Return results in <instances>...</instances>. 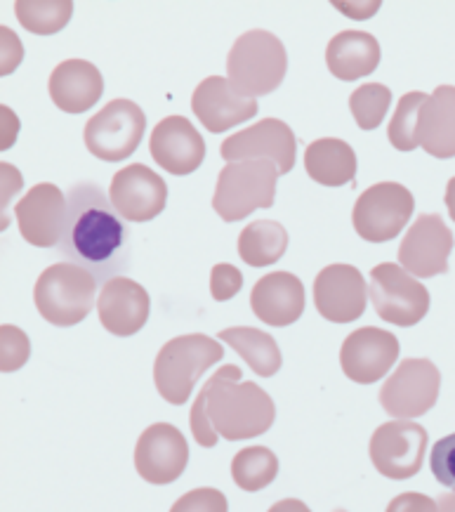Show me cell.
Segmentation results:
<instances>
[{
    "label": "cell",
    "instance_id": "cell-1",
    "mask_svg": "<svg viewBox=\"0 0 455 512\" xmlns=\"http://www.w3.org/2000/svg\"><path fill=\"white\" fill-rule=\"evenodd\" d=\"M59 251L71 265L88 269L92 277L102 281L116 279L128 269V227L95 182H81L69 189L67 225Z\"/></svg>",
    "mask_w": 455,
    "mask_h": 512
},
{
    "label": "cell",
    "instance_id": "cell-2",
    "mask_svg": "<svg viewBox=\"0 0 455 512\" xmlns=\"http://www.w3.org/2000/svg\"><path fill=\"white\" fill-rule=\"evenodd\" d=\"M274 418L272 397L260 385L241 383L239 366L227 364L203 385L191 409L189 425L196 442L210 449L220 437L241 442L265 435Z\"/></svg>",
    "mask_w": 455,
    "mask_h": 512
},
{
    "label": "cell",
    "instance_id": "cell-3",
    "mask_svg": "<svg viewBox=\"0 0 455 512\" xmlns=\"http://www.w3.org/2000/svg\"><path fill=\"white\" fill-rule=\"evenodd\" d=\"M222 345L203 333H189L168 340L156 354L154 361V383L158 395L168 404L182 406L194 392L203 373L210 366L222 361Z\"/></svg>",
    "mask_w": 455,
    "mask_h": 512
},
{
    "label": "cell",
    "instance_id": "cell-4",
    "mask_svg": "<svg viewBox=\"0 0 455 512\" xmlns=\"http://www.w3.org/2000/svg\"><path fill=\"white\" fill-rule=\"evenodd\" d=\"M288 71V52L274 34L253 29L239 36L227 57V81L243 97H262L279 88Z\"/></svg>",
    "mask_w": 455,
    "mask_h": 512
},
{
    "label": "cell",
    "instance_id": "cell-5",
    "mask_svg": "<svg viewBox=\"0 0 455 512\" xmlns=\"http://www.w3.org/2000/svg\"><path fill=\"white\" fill-rule=\"evenodd\" d=\"M97 279L88 269L57 262L45 269L34 288V303L41 317L52 326H76L95 305Z\"/></svg>",
    "mask_w": 455,
    "mask_h": 512
},
{
    "label": "cell",
    "instance_id": "cell-6",
    "mask_svg": "<svg viewBox=\"0 0 455 512\" xmlns=\"http://www.w3.org/2000/svg\"><path fill=\"white\" fill-rule=\"evenodd\" d=\"M279 175L272 161L227 163L217 177L213 208L224 222H239L253 210L272 208Z\"/></svg>",
    "mask_w": 455,
    "mask_h": 512
},
{
    "label": "cell",
    "instance_id": "cell-7",
    "mask_svg": "<svg viewBox=\"0 0 455 512\" xmlns=\"http://www.w3.org/2000/svg\"><path fill=\"white\" fill-rule=\"evenodd\" d=\"M371 303L378 317L394 326H415L430 310V293L401 265L382 262L371 269Z\"/></svg>",
    "mask_w": 455,
    "mask_h": 512
},
{
    "label": "cell",
    "instance_id": "cell-8",
    "mask_svg": "<svg viewBox=\"0 0 455 512\" xmlns=\"http://www.w3.org/2000/svg\"><path fill=\"white\" fill-rule=\"evenodd\" d=\"M147 116L130 100H111L85 126V147L102 161H123L140 147Z\"/></svg>",
    "mask_w": 455,
    "mask_h": 512
},
{
    "label": "cell",
    "instance_id": "cell-9",
    "mask_svg": "<svg viewBox=\"0 0 455 512\" xmlns=\"http://www.w3.org/2000/svg\"><path fill=\"white\" fill-rule=\"evenodd\" d=\"M415 210L413 194L399 182H380L359 196L352 210L356 234L371 244L392 241Z\"/></svg>",
    "mask_w": 455,
    "mask_h": 512
},
{
    "label": "cell",
    "instance_id": "cell-10",
    "mask_svg": "<svg viewBox=\"0 0 455 512\" xmlns=\"http://www.w3.org/2000/svg\"><path fill=\"white\" fill-rule=\"evenodd\" d=\"M439 387L441 373L430 359H404L382 385L380 404L397 420L420 418L437 404Z\"/></svg>",
    "mask_w": 455,
    "mask_h": 512
},
{
    "label": "cell",
    "instance_id": "cell-11",
    "mask_svg": "<svg viewBox=\"0 0 455 512\" xmlns=\"http://www.w3.org/2000/svg\"><path fill=\"white\" fill-rule=\"evenodd\" d=\"M427 451V430L413 420H389L373 432L368 454L375 470L389 479H411Z\"/></svg>",
    "mask_w": 455,
    "mask_h": 512
},
{
    "label": "cell",
    "instance_id": "cell-12",
    "mask_svg": "<svg viewBox=\"0 0 455 512\" xmlns=\"http://www.w3.org/2000/svg\"><path fill=\"white\" fill-rule=\"evenodd\" d=\"M295 142L293 130L279 118H265L241 133L229 135L222 142L220 154L227 163L239 161H272L281 175H288L295 166Z\"/></svg>",
    "mask_w": 455,
    "mask_h": 512
},
{
    "label": "cell",
    "instance_id": "cell-13",
    "mask_svg": "<svg viewBox=\"0 0 455 512\" xmlns=\"http://www.w3.org/2000/svg\"><path fill=\"white\" fill-rule=\"evenodd\" d=\"M453 234L441 215L425 213L413 222L399 246V262L408 274L432 279L448 272V255L453 251Z\"/></svg>",
    "mask_w": 455,
    "mask_h": 512
},
{
    "label": "cell",
    "instance_id": "cell-14",
    "mask_svg": "<svg viewBox=\"0 0 455 512\" xmlns=\"http://www.w3.org/2000/svg\"><path fill=\"white\" fill-rule=\"evenodd\" d=\"M189 446L175 425L154 423L142 432L135 446V468L144 482L170 484L187 468Z\"/></svg>",
    "mask_w": 455,
    "mask_h": 512
},
{
    "label": "cell",
    "instance_id": "cell-15",
    "mask_svg": "<svg viewBox=\"0 0 455 512\" xmlns=\"http://www.w3.org/2000/svg\"><path fill=\"white\" fill-rule=\"evenodd\" d=\"M109 201L123 220L149 222L163 213L168 201V187L154 170L133 163L111 177Z\"/></svg>",
    "mask_w": 455,
    "mask_h": 512
},
{
    "label": "cell",
    "instance_id": "cell-16",
    "mask_svg": "<svg viewBox=\"0 0 455 512\" xmlns=\"http://www.w3.org/2000/svg\"><path fill=\"white\" fill-rule=\"evenodd\" d=\"M399 359V340L382 328L366 326L347 336L340 347V366L359 385L378 383Z\"/></svg>",
    "mask_w": 455,
    "mask_h": 512
},
{
    "label": "cell",
    "instance_id": "cell-17",
    "mask_svg": "<svg viewBox=\"0 0 455 512\" xmlns=\"http://www.w3.org/2000/svg\"><path fill=\"white\" fill-rule=\"evenodd\" d=\"M364 274L352 265H328L314 281V305L331 324H352L366 312Z\"/></svg>",
    "mask_w": 455,
    "mask_h": 512
},
{
    "label": "cell",
    "instance_id": "cell-18",
    "mask_svg": "<svg viewBox=\"0 0 455 512\" xmlns=\"http://www.w3.org/2000/svg\"><path fill=\"white\" fill-rule=\"evenodd\" d=\"M19 232L36 248H55L62 244L67 225V196L62 189L43 182L31 187L17 206Z\"/></svg>",
    "mask_w": 455,
    "mask_h": 512
},
{
    "label": "cell",
    "instance_id": "cell-19",
    "mask_svg": "<svg viewBox=\"0 0 455 512\" xmlns=\"http://www.w3.org/2000/svg\"><path fill=\"white\" fill-rule=\"evenodd\" d=\"M149 154L170 175H189L203 163L206 142L184 116H166L154 128Z\"/></svg>",
    "mask_w": 455,
    "mask_h": 512
},
{
    "label": "cell",
    "instance_id": "cell-20",
    "mask_svg": "<svg viewBox=\"0 0 455 512\" xmlns=\"http://www.w3.org/2000/svg\"><path fill=\"white\" fill-rule=\"evenodd\" d=\"M191 109L210 133H224L253 118L257 114V100L236 93L227 78L208 76L191 95Z\"/></svg>",
    "mask_w": 455,
    "mask_h": 512
},
{
    "label": "cell",
    "instance_id": "cell-21",
    "mask_svg": "<svg viewBox=\"0 0 455 512\" xmlns=\"http://www.w3.org/2000/svg\"><path fill=\"white\" fill-rule=\"evenodd\" d=\"M149 307V293L144 291L142 284L128 277H116L104 284L97 312H100L102 326L109 333L128 338L142 331V326L147 324Z\"/></svg>",
    "mask_w": 455,
    "mask_h": 512
},
{
    "label": "cell",
    "instance_id": "cell-22",
    "mask_svg": "<svg viewBox=\"0 0 455 512\" xmlns=\"http://www.w3.org/2000/svg\"><path fill=\"white\" fill-rule=\"evenodd\" d=\"M250 307L262 324L290 326L305 312V286L295 274L272 272L253 286Z\"/></svg>",
    "mask_w": 455,
    "mask_h": 512
},
{
    "label": "cell",
    "instance_id": "cell-23",
    "mask_svg": "<svg viewBox=\"0 0 455 512\" xmlns=\"http://www.w3.org/2000/svg\"><path fill=\"white\" fill-rule=\"evenodd\" d=\"M50 97L67 114H83L100 102L104 93V78L100 69L85 59H67L57 64L48 83Z\"/></svg>",
    "mask_w": 455,
    "mask_h": 512
},
{
    "label": "cell",
    "instance_id": "cell-24",
    "mask_svg": "<svg viewBox=\"0 0 455 512\" xmlns=\"http://www.w3.org/2000/svg\"><path fill=\"white\" fill-rule=\"evenodd\" d=\"M420 147L434 159L455 156V85H439L422 104L418 121Z\"/></svg>",
    "mask_w": 455,
    "mask_h": 512
},
{
    "label": "cell",
    "instance_id": "cell-25",
    "mask_svg": "<svg viewBox=\"0 0 455 512\" xmlns=\"http://www.w3.org/2000/svg\"><path fill=\"white\" fill-rule=\"evenodd\" d=\"M326 64L340 81L371 76L380 64V43L366 31H340L328 43Z\"/></svg>",
    "mask_w": 455,
    "mask_h": 512
},
{
    "label": "cell",
    "instance_id": "cell-26",
    "mask_svg": "<svg viewBox=\"0 0 455 512\" xmlns=\"http://www.w3.org/2000/svg\"><path fill=\"white\" fill-rule=\"evenodd\" d=\"M305 170L314 182L323 187H342L354 182L356 154L345 140L323 137L307 147Z\"/></svg>",
    "mask_w": 455,
    "mask_h": 512
},
{
    "label": "cell",
    "instance_id": "cell-27",
    "mask_svg": "<svg viewBox=\"0 0 455 512\" xmlns=\"http://www.w3.org/2000/svg\"><path fill=\"white\" fill-rule=\"evenodd\" d=\"M220 340L234 347L241 359L253 369L260 378L274 376L281 369V350L276 340L260 328L234 326L220 331Z\"/></svg>",
    "mask_w": 455,
    "mask_h": 512
},
{
    "label": "cell",
    "instance_id": "cell-28",
    "mask_svg": "<svg viewBox=\"0 0 455 512\" xmlns=\"http://www.w3.org/2000/svg\"><path fill=\"white\" fill-rule=\"evenodd\" d=\"M288 248V232L274 220H257L239 236V255L250 267H269L283 258Z\"/></svg>",
    "mask_w": 455,
    "mask_h": 512
},
{
    "label": "cell",
    "instance_id": "cell-29",
    "mask_svg": "<svg viewBox=\"0 0 455 512\" xmlns=\"http://www.w3.org/2000/svg\"><path fill=\"white\" fill-rule=\"evenodd\" d=\"M279 475V458L267 446H248L232 461V477L243 491H260L269 487Z\"/></svg>",
    "mask_w": 455,
    "mask_h": 512
},
{
    "label": "cell",
    "instance_id": "cell-30",
    "mask_svg": "<svg viewBox=\"0 0 455 512\" xmlns=\"http://www.w3.org/2000/svg\"><path fill=\"white\" fill-rule=\"evenodd\" d=\"M15 15L26 31L38 36H50L62 31L74 15V3L69 0H19L15 3Z\"/></svg>",
    "mask_w": 455,
    "mask_h": 512
},
{
    "label": "cell",
    "instance_id": "cell-31",
    "mask_svg": "<svg viewBox=\"0 0 455 512\" xmlns=\"http://www.w3.org/2000/svg\"><path fill=\"white\" fill-rule=\"evenodd\" d=\"M427 97L430 95L418 93V90H413V93L401 97L399 107L394 111L392 121H389V128H387L389 142H392V147L399 149V152H413V149L420 144L418 121H420L422 104L427 102Z\"/></svg>",
    "mask_w": 455,
    "mask_h": 512
},
{
    "label": "cell",
    "instance_id": "cell-32",
    "mask_svg": "<svg viewBox=\"0 0 455 512\" xmlns=\"http://www.w3.org/2000/svg\"><path fill=\"white\" fill-rule=\"evenodd\" d=\"M389 104H392V93L387 85L382 83H366L356 88L352 97H349V109L356 126L361 130H375L387 116Z\"/></svg>",
    "mask_w": 455,
    "mask_h": 512
},
{
    "label": "cell",
    "instance_id": "cell-33",
    "mask_svg": "<svg viewBox=\"0 0 455 512\" xmlns=\"http://www.w3.org/2000/svg\"><path fill=\"white\" fill-rule=\"evenodd\" d=\"M31 343L26 338L24 331H19L17 326L3 324L0 328V371L12 373L29 361Z\"/></svg>",
    "mask_w": 455,
    "mask_h": 512
},
{
    "label": "cell",
    "instance_id": "cell-34",
    "mask_svg": "<svg viewBox=\"0 0 455 512\" xmlns=\"http://www.w3.org/2000/svg\"><path fill=\"white\" fill-rule=\"evenodd\" d=\"M430 468L439 484H444V487L455 491V432L453 435L441 437L439 442L434 444Z\"/></svg>",
    "mask_w": 455,
    "mask_h": 512
},
{
    "label": "cell",
    "instance_id": "cell-35",
    "mask_svg": "<svg viewBox=\"0 0 455 512\" xmlns=\"http://www.w3.org/2000/svg\"><path fill=\"white\" fill-rule=\"evenodd\" d=\"M170 512H229V503L222 491L203 487L184 494L180 501H175Z\"/></svg>",
    "mask_w": 455,
    "mask_h": 512
},
{
    "label": "cell",
    "instance_id": "cell-36",
    "mask_svg": "<svg viewBox=\"0 0 455 512\" xmlns=\"http://www.w3.org/2000/svg\"><path fill=\"white\" fill-rule=\"evenodd\" d=\"M241 286H243V274L234 265L220 262V265H215L213 272H210V293H213L217 303L232 300L234 295L241 291Z\"/></svg>",
    "mask_w": 455,
    "mask_h": 512
},
{
    "label": "cell",
    "instance_id": "cell-37",
    "mask_svg": "<svg viewBox=\"0 0 455 512\" xmlns=\"http://www.w3.org/2000/svg\"><path fill=\"white\" fill-rule=\"evenodd\" d=\"M387 512H439V505L430 496L418 494V491H406V494L397 496L387 505Z\"/></svg>",
    "mask_w": 455,
    "mask_h": 512
},
{
    "label": "cell",
    "instance_id": "cell-38",
    "mask_svg": "<svg viewBox=\"0 0 455 512\" xmlns=\"http://www.w3.org/2000/svg\"><path fill=\"white\" fill-rule=\"evenodd\" d=\"M0 38H3V67H0V74L8 76L19 67V62H22L24 57V50L15 31L5 29V26L0 29Z\"/></svg>",
    "mask_w": 455,
    "mask_h": 512
},
{
    "label": "cell",
    "instance_id": "cell-39",
    "mask_svg": "<svg viewBox=\"0 0 455 512\" xmlns=\"http://www.w3.org/2000/svg\"><path fill=\"white\" fill-rule=\"evenodd\" d=\"M0 173H3V210L10 206V199L17 194V189L22 187V177H19L17 168L10 166V163H3L0 166Z\"/></svg>",
    "mask_w": 455,
    "mask_h": 512
},
{
    "label": "cell",
    "instance_id": "cell-40",
    "mask_svg": "<svg viewBox=\"0 0 455 512\" xmlns=\"http://www.w3.org/2000/svg\"><path fill=\"white\" fill-rule=\"evenodd\" d=\"M0 114H3V142H0V149L5 152V149L12 147V142H15L19 121L15 118V114H12V109L5 107V104L3 109H0Z\"/></svg>",
    "mask_w": 455,
    "mask_h": 512
},
{
    "label": "cell",
    "instance_id": "cell-41",
    "mask_svg": "<svg viewBox=\"0 0 455 512\" xmlns=\"http://www.w3.org/2000/svg\"><path fill=\"white\" fill-rule=\"evenodd\" d=\"M335 8L345 12V15H352L354 19H361V17H371L375 10H378V3H371V5H354V3H335Z\"/></svg>",
    "mask_w": 455,
    "mask_h": 512
},
{
    "label": "cell",
    "instance_id": "cell-42",
    "mask_svg": "<svg viewBox=\"0 0 455 512\" xmlns=\"http://www.w3.org/2000/svg\"><path fill=\"white\" fill-rule=\"evenodd\" d=\"M267 512H312L305 503L298 501V498H286V501L274 503Z\"/></svg>",
    "mask_w": 455,
    "mask_h": 512
},
{
    "label": "cell",
    "instance_id": "cell-43",
    "mask_svg": "<svg viewBox=\"0 0 455 512\" xmlns=\"http://www.w3.org/2000/svg\"><path fill=\"white\" fill-rule=\"evenodd\" d=\"M446 208H448V215H451V220L455 222V177H451V180H448Z\"/></svg>",
    "mask_w": 455,
    "mask_h": 512
},
{
    "label": "cell",
    "instance_id": "cell-44",
    "mask_svg": "<svg viewBox=\"0 0 455 512\" xmlns=\"http://www.w3.org/2000/svg\"><path fill=\"white\" fill-rule=\"evenodd\" d=\"M439 512H455V491L453 494H444L439 498Z\"/></svg>",
    "mask_w": 455,
    "mask_h": 512
},
{
    "label": "cell",
    "instance_id": "cell-45",
    "mask_svg": "<svg viewBox=\"0 0 455 512\" xmlns=\"http://www.w3.org/2000/svg\"><path fill=\"white\" fill-rule=\"evenodd\" d=\"M335 512H347V510H342V508H340V510H335Z\"/></svg>",
    "mask_w": 455,
    "mask_h": 512
}]
</instances>
